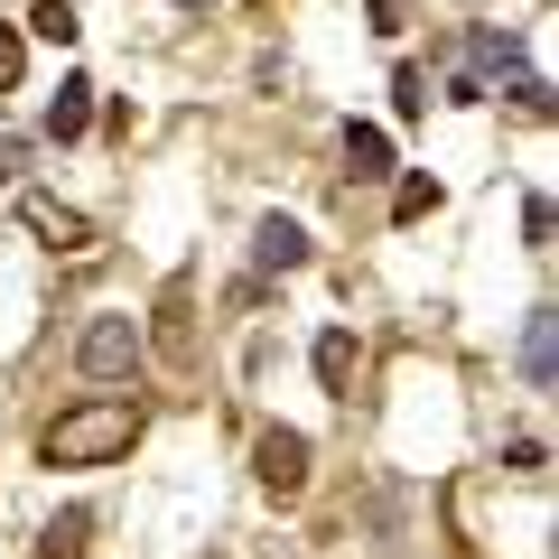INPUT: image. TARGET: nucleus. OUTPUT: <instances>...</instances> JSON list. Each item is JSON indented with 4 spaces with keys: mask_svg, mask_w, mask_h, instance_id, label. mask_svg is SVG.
I'll use <instances>...</instances> for the list:
<instances>
[{
    "mask_svg": "<svg viewBox=\"0 0 559 559\" xmlns=\"http://www.w3.org/2000/svg\"><path fill=\"white\" fill-rule=\"evenodd\" d=\"M75 10H66V0H28V38H47V47H75Z\"/></svg>",
    "mask_w": 559,
    "mask_h": 559,
    "instance_id": "obj_12",
    "label": "nucleus"
},
{
    "mask_svg": "<svg viewBox=\"0 0 559 559\" xmlns=\"http://www.w3.org/2000/svg\"><path fill=\"white\" fill-rule=\"evenodd\" d=\"M419 215H439V178H429V168H411V178L392 187V224H419Z\"/></svg>",
    "mask_w": 559,
    "mask_h": 559,
    "instance_id": "obj_10",
    "label": "nucleus"
},
{
    "mask_svg": "<svg viewBox=\"0 0 559 559\" xmlns=\"http://www.w3.org/2000/svg\"><path fill=\"white\" fill-rule=\"evenodd\" d=\"M20 224L47 242V252H94V224H84L75 205H57V197H20Z\"/></svg>",
    "mask_w": 559,
    "mask_h": 559,
    "instance_id": "obj_4",
    "label": "nucleus"
},
{
    "mask_svg": "<svg viewBox=\"0 0 559 559\" xmlns=\"http://www.w3.org/2000/svg\"><path fill=\"white\" fill-rule=\"evenodd\" d=\"M345 168L355 178H392V131L382 121H345Z\"/></svg>",
    "mask_w": 559,
    "mask_h": 559,
    "instance_id": "obj_7",
    "label": "nucleus"
},
{
    "mask_svg": "<svg viewBox=\"0 0 559 559\" xmlns=\"http://www.w3.org/2000/svg\"><path fill=\"white\" fill-rule=\"evenodd\" d=\"M476 66H495V75H522V38H513V28H476Z\"/></svg>",
    "mask_w": 559,
    "mask_h": 559,
    "instance_id": "obj_13",
    "label": "nucleus"
},
{
    "mask_svg": "<svg viewBox=\"0 0 559 559\" xmlns=\"http://www.w3.org/2000/svg\"><path fill=\"white\" fill-rule=\"evenodd\" d=\"M522 242H532V252H550V197L522 205Z\"/></svg>",
    "mask_w": 559,
    "mask_h": 559,
    "instance_id": "obj_15",
    "label": "nucleus"
},
{
    "mask_svg": "<svg viewBox=\"0 0 559 559\" xmlns=\"http://www.w3.org/2000/svg\"><path fill=\"white\" fill-rule=\"evenodd\" d=\"M252 261H261V271H308V234L289 215H261L252 224Z\"/></svg>",
    "mask_w": 559,
    "mask_h": 559,
    "instance_id": "obj_5",
    "label": "nucleus"
},
{
    "mask_svg": "<svg viewBox=\"0 0 559 559\" xmlns=\"http://www.w3.org/2000/svg\"><path fill=\"white\" fill-rule=\"evenodd\" d=\"M140 429H150L140 401H75V411H57L38 429V457L47 466H112L140 448Z\"/></svg>",
    "mask_w": 559,
    "mask_h": 559,
    "instance_id": "obj_1",
    "label": "nucleus"
},
{
    "mask_svg": "<svg viewBox=\"0 0 559 559\" xmlns=\"http://www.w3.org/2000/svg\"><path fill=\"white\" fill-rule=\"evenodd\" d=\"M75 364H84V382H121L140 364V318H94L84 345H75Z\"/></svg>",
    "mask_w": 559,
    "mask_h": 559,
    "instance_id": "obj_2",
    "label": "nucleus"
},
{
    "mask_svg": "<svg viewBox=\"0 0 559 559\" xmlns=\"http://www.w3.org/2000/svg\"><path fill=\"white\" fill-rule=\"evenodd\" d=\"M503 466H513V476H540V466H550V448H540V439H513V448H503Z\"/></svg>",
    "mask_w": 559,
    "mask_h": 559,
    "instance_id": "obj_16",
    "label": "nucleus"
},
{
    "mask_svg": "<svg viewBox=\"0 0 559 559\" xmlns=\"http://www.w3.org/2000/svg\"><path fill=\"white\" fill-rule=\"evenodd\" d=\"M522 382H532V392H550V308L522 326Z\"/></svg>",
    "mask_w": 559,
    "mask_h": 559,
    "instance_id": "obj_11",
    "label": "nucleus"
},
{
    "mask_svg": "<svg viewBox=\"0 0 559 559\" xmlns=\"http://www.w3.org/2000/svg\"><path fill=\"white\" fill-rule=\"evenodd\" d=\"M392 103H401V112H419V103H429V75H411V66H401V75H392Z\"/></svg>",
    "mask_w": 559,
    "mask_h": 559,
    "instance_id": "obj_17",
    "label": "nucleus"
},
{
    "mask_svg": "<svg viewBox=\"0 0 559 559\" xmlns=\"http://www.w3.org/2000/svg\"><path fill=\"white\" fill-rule=\"evenodd\" d=\"M84 550H94V513H84V503H66V513L38 532V559H84Z\"/></svg>",
    "mask_w": 559,
    "mask_h": 559,
    "instance_id": "obj_8",
    "label": "nucleus"
},
{
    "mask_svg": "<svg viewBox=\"0 0 559 559\" xmlns=\"http://www.w3.org/2000/svg\"><path fill=\"white\" fill-rule=\"evenodd\" d=\"M252 476H261V495H308V439L299 429H261L252 439Z\"/></svg>",
    "mask_w": 559,
    "mask_h": 559,
    "instance_id": "obj_3",
    "label": "nucleus"
},
{
    "mask_svg": "<svg viewBox=\"0 0 559 559\" xmlns=\"http://www.w3.org/2000/svg\"><path fill=\"white\" fill-rule=\"evenodd\" d=\"M20 168H28V140H0V187H20Z\"/></svg>",
    "mask_w": 559,
    "mask_h": 559,
    "instance_id": "obj_18",
    "label": "nucleus"
},
{
    "mask_svg": "<svg viewBox=\"0 0 559 559\" xmlns=\"http://www.w3.org/2000/svg\"><path fill=\"white\" fill-rule=\"evenodd\" d=\"M20 66H28V47H20V28H0V94H20Z\"/></svg>",
    "mask_w": 559,
    "mask_h": 559,
    "instance_id": "obj_14",
    "label": "nucleus"
},
{
    "mask_svg": "<svg viewBox=\"0 0 559 559\" xmlns=\"http://www.w3.org/2000/svg\"><path fill=\"white\" fill-rule=\"evenodd\" d=\"M318 382L336 401H355V336H345V326H326V336H318Z\"/></svg>",
    "mask_w": 559,
    "mask_h": 559,
    "instance_id": "obj_9",
    "label": "nucleus"
},
{
    "mask_svg": "<svg viewBox=\"0 0 559 559\" xmlns=\"http://www.w3.org/2000/svg\"><path fill=\"white\" fill-rule=\"evenodd\" d=\"M84 131H94V84L66 75V84H57V103H47V140H84Z\"/></svg>",
    "mask_w": 559,
    "mask_h": 559,
    "instance_id": "obj_6",
    "label": "nucleus"
},
{
    "mask_svg": "<svg viewBox=\"0 0 559 559\" xmlns=\"http://www.w3.org/2000/svg\"><path fill=\"white\" fill-rule=\"evenodd\" d=\"M178 10H187V20H197V10H215V0H178Z\"/></svg>",
    "mask_w": 559,
    "mask_h": 559,
    "instance_id": "obj_19",
    "label": "nucleus"
}]
</instances>
